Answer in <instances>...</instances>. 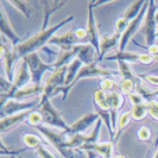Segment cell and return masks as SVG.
Instances as JSON below:
<instances>
[{"mask_svg":"<svg viewBox=\"0 0 158 158\" xmlns=\"http://www.w3.org/2000/svg\"><path fill=\"white\" fill-rule=\"evenodd\" d=\"M73 19H74V16L68 17V18H65L63 20H61L60 23H57V24H55V25H52V26H50V27H48L47 30L38 32L37 35L32 36L31 38L26 40L25 42H22L18 47L15 48L18 60H23L25 56L30 55V54H33V52H37V50L42 49L45 44H49L50 40L55 36L56 32L58 31L63 25L71 22Z\"/></svg>","mask_w":158,"mask_h":158,"instance_id":"obj_1","label":"cell"},{"mask_svg":"<svg viewBox=\"0 0 158 158\" xmlns=\"http://www.w3.org/2000/svg\"><path fill=\"white\" fill-rule=\"evenodd\" d=\"M42 135L47 138V140L54 148L57 152L64 158H74V155L71 152V149L68 148V139L65 137V132H57L56 130H52L50 127L40 126L36 127Z\"/></svg>","mask_w":158,"mask_h":158,"instance_id":"obj_2","label":"cell"},{"mask_svg":"<svg viewBox=\"0 0 158 158\" xmlns=\"http://www.w3.org/2000/svg\"><path fill=\"white\" fill-rule=\"evenodd\" d=\"M23 60H25V62L29 67V70L31 74V83L35 85H42V77L47 71H52L55 70V65L54 63L49 64L42 61V58L40 57L38 52H33L30 55L25 56Z\"/></svg>","mask_w":158,"mask_h":158,"instance_id":"obj_3","label":"cell"},{"mask_svg":"<svg viewBox=\"0 0 158 158\" xmlns=\"http://www.w3.org/2000/svg\"><path fill=\"white\" fill-rule=\"evenodd\" d=\"M156 2L153 0H150L149 8L146 12V16L144 19V24L142 26V32L145 38V43L148 48L156 44V37H157V19H156Z\"/></svg>","mask_w":158,"mask_h":158,"instance_id":"obj_4","label":"cell"},{"mask_svg":"<svg viewBox=\"0 0 158 158\" xmlns=\"http://www.w3.org/2000/svg\"><path fill=\"white\" fill-rule=\"evenodd\" d=\"M67 70H68V65L67 67H62L60 69H55V70L51 73V75L45 80V83H44V90H43V94L40 96V105L50 100L49 98L52 96L55 90L57 88L63 87L64 83H65V75H67Z\"/></svg>","mask_w":158,"mask_h":158,"instance_id":"obj_5","label":"cell"},{"mask_svg":"<svg viewBox=\"0 0 158 158\" xmlns=\"http://www.w3.org/2000/svg\"><path fill=\"white\" fill-rule=\"evenodd\" d=\"M40 112L42 113L43 120L47 125L51 127H57V128L62 130L63 132H65L67 135L70 133V126L64 121L63 118L61 117V114L58 113V111L52 106L50 100H48L43 105H40Z\"/></svg>","mask_w":158,"mask_h":158,"instance_id":"obj_6","label":"cell"},{"mask_svg":"<svg viewBox=\"0 0 158 158\" xmlns=\"http://www.w3.org/2000/svg\"><path fill=\"white\" fill-rule=\"evenodd\" d=\"M149 4H150V0H149V1L145 0V4H144V6H143L139 16L137 17L135 19H133L132 22H130V23H128V26L126 27V30L121 33V40H120L118 51H125L127 43L130 42V40L132 38V36L135 35V32L139 30V27L142 26V24H144V19H145L148 8H149Z\"/></svg>","mask_w":158,"mask_h":158,"instance_id":"obj_7","label":"cell"},{"mask_svg":"<svg viewBox=\"0 0 158 158\" xmlns=\"http://www.w3.org/2000/svg\"><path fill=\"white\" fill-rule=\"evenodd\" d=\"M31 83V74L29 70V67L25 62V60H20L18 65L16 67L15 76H13V82H12V89L7 95V101L13 98L16 92H18L20 88L27 86Z\"/></svg>","mask_w":158,"mask_h":158,"instance_id":"obj_8","label":"cell"},{"mask_svg":"<svg viewBox=\"0 0 158 158\" xmlns=\"http://www.w3.org/2000/svg\"><path fill=\"white\" fill-rule=\"evenodd\" d=\"M102 120L99 119L95 123L94 130L89 133V135H83V133H76V135H71L70 138L68 139V148L69 149H80L83 145L87 144H95L98 143L99 135H100V127L102 125Z\"/></svg>","mask_w":158,"mask_h":158,"instance_id":"obj_9","label":"cell"},{"mask_svg":"<svg viewBox=\"0 0 158 158\" xmlns=\"http://www.w3.org/2000/svg\"><path fill=\"white\" fill-rule=\"evenodd\" d=\"M36 105H40L38 100H32V101H19L16 99H10L4 106H1L0 111V117L1 119L13 115L20 112L27 111V110H33Z\"/></svg>","mask_w":158,"mask_h":158,"instance_id":"obj_10","label":"cell"},{"mask_svg":"<svg viewBox=\"0 0 158 158\" xmlns=\"http://www.w3.org/2000/svg\"><path fill=\"white\" fill-rule=\"evenodd\" d=\"M94 1H88V19H87V42L90 43L95 48L98 55L100 57V38L98 32V25L95 20L94 12Z\"/></svg>","mask_w":158,"mask_h":158,"instance_id":"obj_11","label":"cell"},{"mask_svg":"<svg viewBox=\"0 0 158 158\" xmlns=\"http://www.w3.org/2000/svg\"><path fill=\"white\" fill-rule=\"evenodd\" d=\"M10 42H7V40L5 37H2V45H1V56H2V61H4V67H5V73L7 80L13 82V63L18 60L16 54L15 48H10Z\"/></svg>","mask_w":158,"mask_h":158,"instance_id":"obj_12","label":"cell"},{"mask_svg":"<svg viewBox=\"0 0 158 158\" xmlns=\"http://www.w3.org/2000/svg\"><path fill=\"white\" fill-rule=\"evenodd\" d=\"M38 4L43 7V25H42V31L48 29V23L50 20V17L54 15V12L61 10L62 7L67 6L69 2L64 0H44V1H38Z\"/></svg>","mask_w":158,"mask_h":158,"instance_id":"obj_13","label":"cell"},{"mask_svg":"<svg viewBox=\"0 0 158 158\" xmlns=\"http://www.w3.org/2000/svg\"><path fill=\"white\" fill-rule=\"evenodd\" d=\"M73 50H75V52H76V58H79L85 65L95 63L98 61V58H95V54L98 55V52L90 43H81L77 45H74Z\"/></svg>","mask_w":158,"mask_h":158,"instance_id":"obj_14","label":"cell"},{"mask_svg":"<svg viewBox=\"0 0 158 158\" xmlns=\"http://www.w3.org/2000/svg\"><path fill=\"white\" fill-rule=\"evenodd\" d=\"M118 73L113 70H108V69H103L100 68L98 65V61L95 63L88 64V65H83L81 69H80L79 74L76 76V79L74 81V85L79 81V80L83 79V77H92V76H110V75H115Z\"/></svg>","mask_w":158,"mask_h":158,"instance_id":"obj_15","label":"cell"},{"mask_svg":"<svg viewBox=\"0 0 158 158\" xmlns=\"http://www.w3.org/2000/svg\"><path fill=\"white\" fill-rule=\"evenodd\" d=\"M0 27H1V35L2 37H5L6 40L11 43V45L13 48L18 47L20 44V38L17 36V33L13 31L10 20L7 19L6 12L4 11V6L1 5V18H0Z\"/></svg>","mask_w":158,"mask_h":158,"instance_id":"obj_16","label":"cell"},{"mask_svg":"<svg viewBox=\"0 0 158 158\" xmlns=\"http://www.w3.org/2000/svg\"><path fill=\"white\" fill-rule=\"evenodd\" d=\"M81 43L82 42H80L79 38L76 37L75 31H68L62 36H54L49 42V44L58 45L62 50H71L74 45H77Z\"/></svg>","mask_w":158,"mask_h":158,"instance_id":"obj_17","label":"cell"},{"mask_svg":"<svg viewBox=\"0 0 158 158\" xmlns=\"http://www.w3.org/2000/svg\"><path fill=\"white\" fill-rule=\"evenodd\" d=\"M100 119L99 114L95 112V113H88V114H85L83 117L74 123L73 125H70V133L71 135H76V133H83L88 127L90 126L92 124L96 123L98 120Z\"/></svg>","mask_w":158,"mask_h":158,"instance_id":"obj_18","label":"cell"},{"mask_svg":"<svg viewBox=\"0 0 158 158\" xmlns=\"http://www.w3.org/2000/svg\"><path fill=\"white\" fill-rule=\"evenodd\" d=\"M33 111V110H27V111L20 112V113H17V114H13V115H10V117H6V118H2L0 120V131L1 132H5L10 128H12L13 126H16L17 124L19 123H23L24 120L29 118L30 113Z\"/></svg>","mask_w":158,"mask_h":158,"instance_id":"obj_19","label":"cell"},{"mask_svg":"<svg viewBox=\"0 0 158 158\" xmlns=\"http://www.w3.org/2000/svg\"><path fill=\"white\" fill-rule=\"evenodd\" d=\"M120 40H121V33H119V32H114L112 36H105L102 38H100V57H99V61L102 60L105 57V54L108 50H111L115 47H119Z\"/></svg>","mask_w":158,"mask_h":158,"instance_id":"obj_20","label":"cell"},{"mask_svg":"<svg viewBox=\"0 0 158 158\" xmlns=\"http://www.w3.org/2000/svg\"><path fill=\"white\" fill-rule=\"evenodd\" d=\"M113 143H95V144H87L80 148V150L93 151L98 155H101L103 157L112 155L113 152Z\"/></svg>","mask_w":158,"mask_h":158,"instance_id":"obj_21","label":"cell"},{"mask_svg":"<svg viewBox=\"0 0 158 158\" xmlns=\"http://www.w3.org/2000/svg\"><path fill=\"white\" fill-rule=\"evenodd\" d=\"M43 90H44V86H42V85L40 86V85H35V83H29L27 86L20 88L18 92H16L12 99H16V100L22 101V99L29 96V95L43 94Z\"/></svg>","mask_w":158,"mask_h":158,"instance_id":"obj_22","label":"cell"},{"mask_svg":"<svg viewBox=\"0 0 158 158\" xmlns=\"http://www.w3.org/2000/svg\"><path fill=\"white\" fill-rule=\"evenodd\" d=\"M10 4L16 7L25 18L30 19L35 13V2L33 1H26V0H12Z\"/></svg>","mask_w":158,"mask_h":158,"instance_id":"obj_23","label":"cell"},{"mask_svg":"<svg viewBox=\"0 0 158 158\" xmlns=\"http://www.w3.org/2000/svg\"><path fill=\"white\" fill-rule=\"evenodd\" d=\"M140 54L137 52H130V51H117L110 56H106V60H114L117 62H139Z\"/></svg>","mask_w":158,"mask_h":158,"instance_id":"obj_24","label":"cell"},{"mask_svg":"<svg viewBox=\"0 0 158 158\" xmlns=\"http://www.w3.org/2000/svg\"><path fill=\"white\" fill-rule=\"evenodd\" d=\"M76 58V52L75 50H61L58 57L56 60V62H54L55 69H60L62 67H67V64L69 65L71 63V61H74Z\"/></svg>","mask_w":158,"mask_h":158,"instance_id":"obj_25","label":"cell"},{"mask_svg":"<svg viewBox=\"0 0 158 158\" xmlns=\"http://www.w3.org/2000/svg\"><path fill=\"white\" fill-rule=\"evenodd\" d=\"M144 4H145V0H138V1L132 2V4L127 7L126 11L124 12L123 18H124V19H126L128 23H130V22H132L133 19H135L137 17L139 16V13H140V11H142Z\"/></svg>","mask_w":158,"mask_h":158,"instance_id":"obj_26","label":"cell"},{"mask_svg":"<svg viewBox=\"0 0 158 158\" xmlns=\"http://www.w3.org/2000/svg\"><path fill=\"white\" fill-rule=\"evenodd\" d=\"M94 101L98 107L105 111L111 110V94H107L102 89H98L94 93Z\"/></svg>","mask_w":158,"mask_h":158,"instance_id":"obj_27","label":"cell"},{"mask_svg":"<svg viewBox=\"0 0 158 158\" xmlns=\"http://www.w3.org/2000/svg\"><path fill=\"white\" fill-rule=\"evenodd\" d=\"M132 113L131 112H125L123 113L118 119V125H117V131H115V135H114V140H113V144H115L117 140L119 139V137L121 135V132L128 126L130 121L132 120Z\"/></svg>","mask_w":158,"mask_h":158,"instance_id":"obj_28","label":"cell"},{"mask_svg":"<svg viewBox=\"0 0 158 158\" xmlns=\"http://www.w3.org/2000/svg\"><path fill=\"white\" fill-rule=\"evenodd\" d=\"M118 65H119V74L123 76V80H131V81L135 82V85L140 83L139 79L135 75V73L132 71V69L128 65V63L120 61V62H118Z\"/></svg>","mask_w":158,"mask_h":158,"instance_id":"obj_29","label":"cell"},{"mask_svg":"<svg viewBox=\"0 0 158 158\" xmlns=\"http://www.w3.org/2000/svg\"><path fill=\"white\" fill-rule=\"evenodd\" d=\"M96 110H95V112L99 114V117H100V119L102 120L103 123L106 124V126H107V128H108V131H110V133H111V135H114V132H113V128H112V123H111V112L110 111H105V110H101L100 107H95Z\"/></svg>","mask_w":158,"mask_h":158,"instance_id":"obj_30","label":"cell"},{"mask_svg":"<svg viewBox=\"0 0 158 158\" xmlns=\"http://www.w3.org/2000/svg\"><path fill=\"white\" fill-rule=\"evenodd\" d=\"M131 113H132V118L135 119V120H142V119H144L146 117V114L149 113L148 112V107H146V103L133 106Z\"/></svg>","mask_w":158,"mask_h":158,"instance_id":"obj_31","label":"cell"},{"mask_svg":"<svg viewBox=\"0 0 158 158\" xmlns=\"http://www.w3.org/2000/svg\"><path fill=\"white\" fill-rule=\"evenodd\" d=\"M23 143L25 144V146L29 149H37L40 145V139L38 138V135H23Z\"/></svg>","mask_w":158,"mask_h":158,"instance_id":"obj_32","label":"cell"},{"mask_svg":"<svg viewBox=\"0 0 158 158\" xmlns=\"http://www.w3.org/2000/svg\"><path fill=\"white\" fill-rule=\"evenodd\" d=\"M42 123H44L42 113L40 111H32L29 115V118H27V124L31 125V126L37 127L40 126Z\"/></svg>","mask_w":158,"mask_h":158,"instance_id":"obj_33","label":"cell"},{"mask_svg":"<svg viewBox=\"0 0 158 158\" xmlns=\"http://www.w3.org/2000/svg\"><path fill=\"white\" fill-rule=\"evenodd\" d=\"M135 86L137 85L131 80H123L121 83H120V90H121L123 94L130 95L135 90Z\"/></svg>","mask_w":158,"mask_h":158,"instance_id":"obj_34","label":"cell"},{"mask_svg":"<svg viewBox=\"0 0 158 158\" xmlns=\"http://www.w3.org/2000/svg\"><path fill=\"white\" fill-rule=\"evenodd\" d=\"M123 102H124V101H123L121 94L118 93V92H112L111 93V108L118 111L119 108L121 107Z\"/></svg>","mask_w":158,"mask_h":158,"instance_id":"obj_35","label":"cell"},{"mask_svg":"<svg viewBox=\"0 0 158 158\" xmlns=\"http://www.w3.org/2000/svg\"><path fill=\"white\" fill-rule=\"evenodd\" d=\"M146 107H148V112L155 120H158V101L157 100H150L146 101Z\"/></svg>","mask_w":158,"mask_h":158,"instance_id":"obj_36","label":"cell"},{"mask_svg":"<svg viewBox=\"0 0 158 158\" xmlns=\"http://www.w3.org/2000/svg\"><path fill=\"white\" fill-rule=\"evenodd\" d=\"M128 100H130V102L132 103V106H138V105L144 103V100H145V99H144L139 93L133 92L132 94L128 95Z\"/></svg>","mask_w":158,"mask_h":158,"instance_id":"obj_37","label":"cell"},{"mask_svg":"<svg viewBox=\"0 0 158 158\" xmlns=\"http://www.w3.org/2000/svg\"><path fill=\"white\" fill-rule=\"evenodd\" d=\"M138 138L143 140V142H148L151 138V131L150 128H148L146 126H143L138 130Z\"/></svg>","mask_w":158,"mask_h":158,"instance_id":"obj_38","label":"cell"},{"mask_svg":"<svg viewBox=\"0 0 158 158\" xmlns=\"http://www.w3.org/2000/svg\"><path fill=\"white\" fill-rule=\"evenodd\" d=\"M100 86H101V89H102L103 92H113V88L115 87V83H114V81L111 79H105L101 81V83H100Z\"/></svg>","mask_w":158,"mask_h":158,"instance_id":"obj_39","label":"cell"},{"mask_svg":"<svg viewBox=\"0 0 158 158\" xmlns=\"http://www.w3.org/2000/svg\"><path fill=\"white\" fill-rule=\"evenodd\" d=\"M1 155H10L11 157H13V156H17V155H19L20 152H23L25 149H23V150H12V149H7L6 148V145L4 144V142H2V139H1Z\"/></svg>","mask_w":158,"mask_h":158,"instance_id":"obj_40","label":"cell"},{"mask_svg":"<svg viewBox=\"0 0 158 158\" xmlns=\"http://www.w3.org/2000/svg\"><path fill=\"white\" fill-rule=\"evenodd\" d=\"M127 26H128V22L121 17V18H119L118 20L115 22V32L123 33V32L126 30Z\"/></svg>","mask_w":158,"mask_h":158,"instance_id":"obj_41","label":"cell"},{"mask_svg":"<svg viewBox=\"0 0 158 158\" xmlns=\"http://www.w3.org/2000/svg\"><path fill=\"white\" fill-rule=\"evenodd\" d=\"M36 153L38 155L40 158H55L50 151H48L47 149H45L44 146H42V145H40V146L36 149Z\"/></svg>","mask_w":158,"mask_h":158,"instance_id":"obj_42","label":"cell"},{"mask_svg":"<svg viewBox=\"0 0 158 158\" xmlns=\"http://www.w3.org/2000/svg\"><path fill=\"white\" fill-rule=\"evenodd\" d=\"M75 35H76V37L79 38L80 42H82V43H88L87 42V30L86 29H77L76 31H75Z\"/></svg>","mask_w":158,"mask_h":158,"instance_id":"obj_43","label":"cell"},{"mask_svg":"<svg viewBox=\"0 0 158 158\" xmlns=\"http://www.w3.org/2000/svg\"><path fill=\"white\" fill-rule=\"evenodd\" d=\"M139 62H142V63H144V64H150L153 62V57H152L150 54H140Z\"/></svg>","mask_w":158,"mask_h":158,"instance_id":"obj_44","label":"cell"},{"mask_svg":"<svg viewBox=\"0 0 158 158\" xmlns=\"http://www.w3.org/2000/svg\"><path fill=\"white\" fill-rule=\"evenodd\" d=\"M148 51H149V54H150L153 58H156L158 56V44H153L152 47H149L148 48Z\"/></svg>","mask_w":158,"mask_h":158,"instance_id":"obj_45","label":"cell"},{"mask_svg":"<svg viewBox=\"0 0 158 158\" xmlns=\"http://www.w3.org/2000/svg\"><path fill=\"white\" fill-rule=\"evenodd\" d=\"M144 79L146 80V81H149L152 85L158 86V76H155V75H145Z\"/></svg>","mask_w":158,"mask_h":158,"instance_id":"obj_46","label":"cell"},{"mask_svg":"<svg viewBox=\"0 0 158 158\" xmlns=\"http://www.w3.org/2000/svg\"><path fill=\"white\" fill-rule=\"evenodd\" d=\"M156 95H158V89H156V90L152 92V96H156Z\"/></svg>","mask_w":158,"mask_h":158,"instance_id":"obj_47","label":"cell"},{"mask_svg":"<svg viewBox=\"0 0 158 158\" xmlns=\"http://www.w3.org/2000/svg\"><path fill=\"white\" fill-rule=\"evenodd\" d=\"M112 158H126L125 156H121V155H119V156H114V157H112Z\"/></svg>","mask_w":158,"mask_h":158,"instance_id":"obj_48","label":"cell"},{"mask_svg":"<svg viewBox=\"0 0 158 158\" xmlns=\"http://www.w3.org/2000/svg\"><path fill=\"white\" fill-rule=\"evenodd\" d=\"M153 158H158V149H157V151H156V153H155V156H153Z\"/></svg>","mask_w":158,"mask_h":158,"instance_id":"obj_49","label":"cell"},{"mask_svg":"<svg viewBox=\"0 0 158 158\" xmlns=\"http://www.w3.org/2000/svg\"><path fill=\"white\" fill-rule=\"evenodd\" d=\"M103 158H112V155H108V156H106V157H103Z\"/></svg>","mask_w":158,"mask_h":158,"instance_id":"obj_50","label":"cell"},{"mask_svg":"<svg viewBox=\"0 0 158 158\" xmlns=\"http://www.w3.org/2000/svg\"><path fill=\"white\" fill-rule=\"evenodd\" d=\"M156 19H157V23H158V11H157V13H156Z\"/></svg>","mask_w":158,"mask_h":158,"instance_id":"obj_51","label":"cell"}]
</instances>
